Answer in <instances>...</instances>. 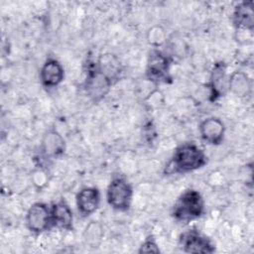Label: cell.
I'll list each match as a JSON object with an SVG mask.
<instances>
[{"instance_id": "obj_1", "label": "cell", "mask_w": 254, "mask_h": 254, "mask_svg": "<svg viewBox=\"0 0 254 254\" xmlns=\"http://www.w3.org/2000/svg\"><path fill=\"white\" fill-rule=\"evenodd\" d=\"M207 164V156L195 143L180 145L167 166V174H187L203 168Z\"/></svg>"}, {"instance_id": "obj_8", "label": "cell", "mask_w": 254, "mask_h": 254, "mask_svg": "<svg viewBox=\"0 0 254 254\" xmlns=\"http://www.w3.org/2000/svg\"><path fill=\"white\" fill-rule=\"evenodd\" d=\"M179 243L186 253H213L215 246L211 240L195 229H190L181 234Z\"/></svg>"}, {"instance_id": "obj_7", "label": "cell", "mask_w": 254, "mask_h": 254, "mask_svg": "<svg viewBox=\"0 0 254 254\" xmlns=\"http://www.w3.org/2000/svg\"><path fill=\"white\" fill-rule=\"evenodd\" d=\"M228 77L226 64L223 61L216 62L211 68L209 80L205 84L208 101L214 102L226 94L228 91Z\"/></svg>"}, {"instance_id": "obj_5", "label": "cell", "mask_w": 254, "mask_h": 254, "mask_svg": "<svg viewBox=\"0 0 254 254\" xmlns=\"http://www.w3.org/2000/svg\"><path fill=\"white\" fill-rule=\"evenodd\" d=\"M25 221L28 230L35 235L42 234L52 229L51 206L42 201L34 202L26 212Z\"/></svg>"}, {"instance_id": "obj_13", "label": "cell", "mask_w": 254, "mask_h": 254, "mask_svg": "<svg viewBox=\"0 0 254 254\" xmlns=\"http://www.w3.org/2000/svg\"><path fill=\"white\" fill-rule=\"evenodd\" d=\"M232 24L237 32H250L254 30V11L252 1L237 3L232 12Z\"/></svg>"}, {"instance_id": "obj_16", "label": "cell", "mask_w": 254, "mask_h": 254, "mask_svg": "<svg viewBox=\"0 0 254 254\" xmlns=\"http://www.w3.org/2000/svg\"><path fill=\"white\" fill-rule=\"evenodd\" d=\"M252 80L249 75L241 70L233 71L228 77V91L237 97H246L251 93Z\"/></svg>"}, {"instance_id": "obj_20", "label": "cell", "mask_w": 254, "mask_h": 254, "mask_svg": "<svg viewBox=\"0 0 254 254\" xmlns=\"http://www.w3.org/2000/svg\"><path fill=\"white\" fill-rule=\"evenodd\" d=\"M161 250L159 248L158 243L156 242V239L154 238L153 235L147 236L142 244L139 246L138 253H160Z\"/></svg>"}, {"instance_id": "obj_12", "label": "cell", "mask_w": 254, "mask_h": 254, "mask_svg": "<svg viewBox=\"0 0 254 254\" xmlns=\"http://www.w3.org/2000/svg\"><path fill=\"white\" fill-rule=\"evenodd\" d=\"M40 81L46 88L59 86L64 78V68L55 58H48L40 69Z\"/></svg>"}, {"instance_id": "obj_17", "label": "cell", "mask_w": 254, "mask_h": 254, "mask_svg": "<svg viewBox=\"0 0 254 254\" xmlns=\"http://www.w3.org/2000/svg\"><path fill=\"white\" fill-rule=\"evenodd\" d=\"M103 237V228L98 221H90L83 232V240L86 245L96 248L100 244Z\"/></svg>"}, {"instance_id": "obj_19", "label": "cell", "mask_w": 254, "mask_h": 254, "mask_svg": "<svg viewBox=\"0 0 254 254\" xmlns=\"http://www.w3.org/2000/svg\"><path fill=\"white\" fill-rule=\"evenodd\" d=\"M31 181H32V184L34 185V187L37 190H43L47 186V184L49 182V177H48L47 171L43 167H41V166L36 168L32 172Z\"/></svg>"}, {"instance_id": "obj_4", "label": "cell", "mask_w": 254, "mask_h": 254, "mask_svg": "<svg viewBox=\"0 0 254 254\" xmlns=\"http://www.w3.org/2000/svg\"><path fill=\"white\" fill-rule=\"evenodd\" d=\"M113 84L114 83L97 68L95 63L88 64L83 88L90 100L96 103L103 99Z\"/></svg>"}, {"instance_id": "obj_9", "label": "cell", "mask_w": 254, "mask_h": 254, "mask_svg": "<svg viewBox=\"0 0 254 254\" xmlns=\"http://www.w3.org/2000/svg\"><path fill=\"white\" fill-rule=\"evenodd\" d=\"M198 133L202 141L211 146L220 145L225 136V125L218 117L210 116L198 125Z\"/></svg>"}, {"instance_id": "obj_14", "label": "cell", "mask_w": 254, "mask_h": 254, "mask_svg": "<svg viewBox=\"0 0 254 254\" xmlns=\"http://www.w3.org/2000/svg\"><path fill=\"white\" fill-rule=\"evenodd\" d=\"M51 219L53 227L66 231L73 230V212L64 198L52 203Z\"/></svg>"}, {"instance_id": "obj_3", "label": "cell", "mask_w": 254, "mask_h": 254, "mask_svg": "<svg viewBox=\"0 0 254 254\" xmlns=\"http://www.w3.org/2000/svg\"><path fill=\"white\" fill-rule=\"evenodd\" d=\"M133 198V189L130 183L123 177H113L106 190V200L108 205L117 211L130 209Z\"/></svg>"}, {"instance_id": "obj_2", "label": "cell", "mask_w": 254, "mask_h": 254, "mask_svg": "<svg viewBox=\"0 0 254 254\" xmlns=\"http://www.w3.org/2000/svg\"><path fill=\"white\" fill-rule=\"evenodd\" d=\"M205 203L199 191L189 189L183 191L172 207V216L179 222H190L201 217Z\"/></svg>"}, {"instance_id": "obj_10", "label": "cell", "mask_w": 254, "mask_h": 254, "mask_svg": "<svg viewBox=\"0 0 254 254\" xmlns=\"http://www.w3.org/2000/svg\"><path fill=\"white\" fill-rule=\"evenodd\" d=\"M101 195L96 187H84L75 195V204L81 217H87L94 213L100 205Z\"/></svg>"}, {"instance_id": "obj_6", "label": "cell", "mask_w": 254, "mask_h": 254, "mask_svg": "<svg viewBox=\"0 0 254 254\" xmlns=\"http://www.w3.org/2000/svg\"><path fill=\"white\" fill-rule=\"evenodd\" d=\"M171 64L172 61L166 54L159 51L158 49H153L149 53L147 60V78L156 84L161 82H168L172 78L170 75Z\"/></svg>"}, {"instance_id": "obj_18", "label": "cell", "mask_w": 254, "mask_h": 254, "mask_svg": "<svg viewBox=\"0 0 254 254\" xmlns=\"http://www.w3.org/2000/svg\"><path fill=\"white\" fill-rule=\"evenodd\" d=\"M166 31L161 26H153L147 32V41L152 47H154V49L161 47L166 42Z\"/></svg>"}, {"instance_id": "obj_15", "label": "cell", "mask_w": 254, "mask_h": 254, "mask_svg": "<svg viewBox=\"0 0 254 254\" xmlns=\"http://www.w3.org/2000/svg\"><path fill=\"white\" fill-rule=\"evenodd\" d=\"M95 64L113 83H116L119 80L122 73V64L115 55L111 53L102 54L98 57Z\"/></svg>"}, {"instance_id": "obj_11", "label": "cell", "mask_w": 254, "mask_h": 254, "mask_svg": "<svg viewBox=\"0 0 254 254\" xmlns=\"http://www.w3.org/2000/svg\"><path fill=\"white\" fill-rule=\"evenodd\" d=\"M66 144L63 135L56 129H48L41 140V151L47 159H57L65 152Z\"/></svg>"}]
</instances>
